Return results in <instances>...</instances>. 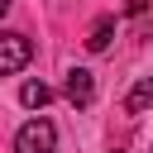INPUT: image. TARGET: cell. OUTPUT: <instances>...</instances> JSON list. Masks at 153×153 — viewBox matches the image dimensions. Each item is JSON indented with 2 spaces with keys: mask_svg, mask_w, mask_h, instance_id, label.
Listing matches in <instances>:
<instances>
[{
  "mask_svg": "<svg viewBox=\"0 0 153 153\" xmlns=\"http://www.w3.org/2000/svg\"><path fill=\"white\" fill-rule=\"evenodd\" d=\"M57 148V129H53V120H29V124H19V134H14V153H53Z\"/></svg>",
  "mask_w": 153,
  "mask_h": 153,
  "instance_id": "6da1fadb",
  "label": "cell"
},
{
  "mask_svg": "<svg viewBox=\"0 0 153 153\" xmlns=\"http://www.w3.org/2000/svg\"><path fill=\"white\" fill-rule=\"evenodd\" d=\"M29 53H33V48H29V38H24V33H14V29H10V33H0V72H5V76L24 72Z\"/></svg>",
  "mask_w": 153,
  "mask_h": 153,
  "instance_id": "7a4b0ae2",
  "label": "cell"
},
{
  "mask_svg": "<svg viewBox=\"0 0 153 153\" xmlns=\"http://www.w3.org/2000/svg\"><path fill=\"white\" fill-rule=\"evenodd\" d=\"M67 100H72L76 110H86V105L96 100V76H91L86 67H72V72H67Z\"/></svg>",
  "mask_w": 153,
  "mask_h": 153,
  "instance_id": "3957f363",
  "label": "cell"
},
{
  "mask_svg": "<svg viewBox=\"0 0 153 153\" xmlns=\"http://www.w3.org/2000/svg\"><path fill=\"white\" fill-rule=\"evenodd\" d=\"M148 105H153V76H139V81L129 86V96H124V110H129V115H143Z\"/></svg>",
  "mask_w": 153,
  "mask_h": 153,
  "instance_id": "277c9868",
  "label": "cell"
},
{
  "mask_svg": "<svg viewBox=\"0 0 153 153\" xmlns=\"http://www.w3.org/2000/svg\"><path fill=\"white\" fill-rule=\"evenodd\" d=\"M110 38H115V14H100V19L91 24V33H86V48H91V53H105Z\"/></svg>",
  "mask_w": 153,
  "mask_h": 153,
  "instance_id": "5b68a950",
  "label": "cell"
},
{
  "mask_svg": "<svg viewBox=\"0 0 153 153\" xmlns=\"http://www.w3.org/2000/svg\"><path fill=\"white\" fill-rule=\"evenodd\" d=\"M19 100H24L29 110H43V105L53 100V91H48L43 81H24V86H19Z\"/></svg>",
  "mask_w": 153,
  "mask_h": 153,
  "instance_id": "8992f818",
  "label": "cell"
},
{
  "mask_svg": "<svg viewBox=\"0 0 153 153\" xmlns=\"http://www.w3.org/2000/svg\"><path fill=\"white\" fill-rule=\"evenodd\" d=\"M124 10H129V14H143V10H148V0H124Z\"/></svg>",
  "mask_w": 153,
  "mask_h": 153,
  "instance_id": "52a82bcc",
  "label": "cell"
},
{
  "mask_svg": "<svg viewBox=\"0 0 153 153\" xmlns=\"http://www.w3.org/2000/svg\"><path fill=\"white\" fill-rule=\"evenodd\" d=\"M10 5H14V0H0V10H10Z\"/></svg>",
  "mask_w": 153,
  "mask_h": 153,
  "instance_id": "ba28073f",
  "label": "cell"
},
{
  "mask_svg": "<svg viewBox=\"0 0 153 153\" xmlns=\"http://www.w3.org/2000/svg\"><path fill=\"white\" fill-rule=\"evenodd\" d=\"M110 153H120V148H110Z\"/></svg>",
  "mask_w": 153,
  "mask_h": 153,
  "instance_id": "9c48e42d",
  "label": "cell"
}]
</instances>
